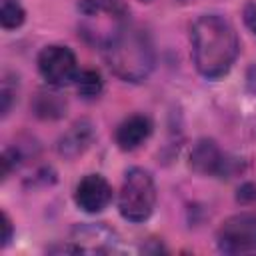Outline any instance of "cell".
Instances as JSON below:
<instances>
[{"mask_svg": "<svg viewBox=\"0 0 256 256\" xmlns=\"http://www.w3.org/2000/svg\"><path fill=\"white\" fill-rule=\"evenodd\" d=\"M190 42L196 70L208 80L228 74L240 48L234 26L220 14L198 16L190 28Z\"/></svg>", "mask_w": 256, "mask_h": 256, "instance_id": "cell-1", "label": "cell"}, {"mask_svg": "<svg viewBox=\"0 0 256 256\" xmlns=\"http://www.w3.org/2000/svg\"><path fill=\"white\" fill-rule=\"evenodd\" d=\"M104 58L110 70L126 82L146 80L156 62L150 36L142 28L132 26V24H128L104 48Z\"/></svg>", "mask_w": 256, "mask_h": 256, "instance_id": "cell-2", "label": "cell"}, {"mask_svg": "<svg viewBox=\"0 0 256 256\" xmlns=\"http://www.w3.org/2000/svg\"><path fill=\"white\" fill-rule=\"evenodd\" d=\"M78 14L82 38L102 50L130 24V10L122 0H80Z\"/></svg>", "mask_w": 256, "mask_h": 256, "instance_id": "cell-3", "label": "cell"}, {"mask_svg": "<svg viewBox=\"0 0 256 256\" xmlns=\"http://www.w3.org/2000/svg\"><path fill=\"white\" fill-rule=\"evenodd\" d=\"M156 204V186L148 170L130 168L124 174L120 192H118V212L128 222H144L154 212Z\"/></svg>", "mask_w": 256, "mask_h": 256, "instance_id": "cell-4", "label": "cell"}, {"mask_svg": "<svg viewBox=\"0 0 256 256\" xmlns=\"http://www.w3.org/2000/svg\"><path fill=\"white\" fill-rule=\"evenodd\" d=\"M216 242L224 254L256 252V214L240 212L226 218L218 228Z\"/></svg>", "mask_w": 256, "mask_h": 256, "instance_id": "cell-5", "label": "cell"}, {"mask_svg": "<svg viewBox=\"0 0 256 256\" xmlns=\"http://www.w3.org/2000/svg\"><path fill=\"white\" fill-rule=\"evenodd\" d=\"M38 70L50 86L62 88L76 82L78 60L68 46L50 44V46H44L38 54Z\"/></svg>", "mask_w": 256, "mask_h": 256, "instance_id": "cell-6", "label": "cell"}, {"mask_svg": "<svg viewBox=\"0 0 256 256\" xmlns=\"http://www.w3.org/2000/svg\"><path fill=\"white\" fill-rule=\"evenodd\" d=\"M110 200H112V186L100 174H86L74 190L76 206L88 214L102 212L110 204Z\"/></svg>", "mask_w": 256, "mask_h": 256, "instance_id": "cell-7", "label": "cell"}, {"mask_svg": "<svg viewBox=\"0 0 256 256\" xmlns=\"http://www.w3.org/2000/svg\"><path fill=\"white\" fill-rule=\"evenodd\" d=\"M72 242L80 252L88 254H108L118 246V236L106 224H78L72 230Z\"/></svg>", "mask_w": 256, "mask_h": 256, "instance_id": "cell-8", "label": "cell"}, {"mask_svg": "<svg viewBox=\"0 0 256 256\" xmlns=\"http://www.w3.org/2000/svg\"><path fill=\"white\" fill-rule=\"evenodd\" d=\"M190 166L200 174L222 176L226 174L228 160L212 140H198L190 152Z\"/></svg>", "mask_w": 256, "mask_h": 256, "instance_id": "cell-9", "label": "cell"}, {"mask_svg": "<svg viewBox=\"0 0 256 256\" xmlns=\"http://www.w3.org/2000/svg\"><path fill=\"white\" fill-rule=\"evenodd\" d=\"M150 134H152V120L144 114H132L118 124L114 138H116L118 148L136 150L150 138Z\"/></svg>", "mask_w": 256, "mask_h": 256, "instance_id": "cell-10", "label": "cell"}, {"mask_svg": "<svg viewBox=\"0 0 256 256\" xmlns=\"http://www.w3.org/2000/svg\"><path fill=\"white\" fill-rule=\"evenodd\" d=\"M92 124L88 120H80L74 126H70V130H66L58 140V154L64 158H76L92 144Z\"/></svg>", "mask_w": 256, "mask_h": 256, "instance_id": "cell-11", "label": "cell"}, {"mask_svg": "<svg viewBox=\"0 0 256 256\" xmlns=\"http://www.w3.org/2000/svg\"><path fill=\"white\" fill-rule=\"evenodd\" d=\"M34 114L38 118L44 120H56L62 118L66 112V100H62L58 94L54 92H38V96L34 98Z\"/></svg>", "mask_w": 256, "mask_h": 256, "instance_id": "cell-12", "label": "cell"}, {"mask_svg": "<svg viewBox=\"0 0 256 256\" xmlns=\"http://www.w3.org/2000/svg\"><path fill=\"white\" fill-rule=\"evenodd\" d=\"M102 88H104V82H102L100 72H96V70H82V72H78L76 90H78V94L82 98H86V100L98 98L102 94Z\"/></svg>", "mask_w": 256, "mask_h": 256, "instance_id": "cell-13", "label": "cell"}, {"mask_svg": "<svg viewBox=\"0 0 256 256\" xmlns=\"http://www.w3.org/2000/svg\"><path fill=\"white\" fill-rule=\"evenodd\" d=\"M24 18H26V12L18 0H2V8H0L2 28H6V30L18 28V26H22Z\"/></svg>", "mask_w": 256, "mask_h": 256, "instance_id": "cell-14", "label": "cell"}, {"mask_svg": "<svg viewBox=\"0 0 256 256\" xmlns=\"http://www.w3.org/2000/svg\"><path fill=\"white\" fill-rule=\"evenodd\" d=\"M18 158H20L18 150L6 148V150L2 152V158H0V164H2V180H6V178L10 176V172L18 166Z\"/></svg>", "mask_w": 256, "mask_h": 256, "instance_id": "cell-15", "label": "cell"}, {"mask_svg": "<svg viewBox=\"0 0 256 256\" xmlns=\"http://www.w3.org/2000/svg\"><path fill=\"white\" fill-rule=\"evenodd\" d=\"M2 116H8V112H10V106H12V98H14V94H16V90H12L10 88V84H8V80H4L2 82Z\"/></svg>", "mask_w": 256, "mask_h": 256, "instance_id": "cell-16", "label": "cell"}, {"mask_svg": "<svg viewBox=\"0 0 256 256\" xmlns=\"http://www.w3.org/2000/svg\"><path fill=\"white\" fill-rule=\"evenodd\" d=\"M12 234H14L12 220L6 212H2V246H8V242L12 240Z\"/></svg>", "mask_w": 256, "mask_h": 256, "instance_id": "cell-17", "label": "cell"}, {"mask_svg": "<svg viewBox=\"0 0 256 256\" xmlns=\"http://www.w3.org/2000/svg\"><path fill=\"white\" fill-rule=\"evenodd\" d=\"M244 22L256 34V2H248L244 6Z\"/></svg>", "mask_w": 256, "mask_h": 256, "instance_id": "cell-18", "label": "cell"}, {"mask_svg": "<svg viewBox=\"0 0 256 256\" xmlns=\"http://www.w3.org/2000/svg\"><path fill=\"white\" fill-rule=\"evenodd\" d=\"M140 2H152V0H140Z\"/></svg>", "mask_w": 256, "mask_h": 256, "instance_id": "cell-19", "label": "cell"}]
</instances>
